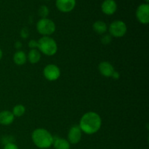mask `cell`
<instances>
[{
    "label": "cell",
    "mask_w": 149,
    "mask_h": 149,
    "mask_svg": "<svg viewBox=\"0 0 149 149\" xmlns=\"http://www.w3.org/2000/svg\"><path fill=\"white\" fill-rule=\"evenodd\" d=\"M49 9H48V7L45 5L41 6L39 9V11H38L39 16H40L42 18H47V17L49 15Z\"/></svg>",
    "instance_id": "cell-18"
},
{
    "label": "cell",
    "mask_w": 149,
    "mask_h": 149,
    "mask_svg": "<svg viewBox=\"0 0 149 149\" xmlns=\"http://www.w3.org/2000/svg\"><path fill=\"white\" fill-rule=\"evenodd\" d=\"M136 17L142 24H148L149 23V5L148 4H142L138 6L136 10Z\"/></svg>",
    "instance_id": "cell-7"
},
{
    "label": "cell",
    "mask_w": 149,
    "mask_h": 149,
    "mask_svg": "<svg viewBox=\"0 0 149 149\" xmlns=\"http://www.w3.org/2000/svg\"><path fill=\"white\" fill-rule=\"evenodd\" d=\"M112 40V36L110 34H105L103 35L101 39V42L103 45H108L111 43Z\"/></svg>",
    "instance_id": "cell-19"
},
{
    "label": "cell",
    "mask_w": 149,
    "mask_h": 149,
    "mask_svg": "<svg viewBox=\"0 0 149 149\" xmlns=\"http://www.w3.org/2000/svg\"><path fill=\"white\" fill-rule=\"evenodd\" d=\"M56 7L62 13H69L74 9L76 0H56Z\"/></svg>",
    "instance_id": "cell-9"
},
{
    "label": "cell",
    "mask_w": 149,
    "mask_h": 149,
    "mask_svg": "<svg viewBox=\"0 0 149 149\" xmlns=\"http://www.w3.org/2000/svg\"><path fill=\"white\" fill-rule=\"evenodd\" d=\"M29 47L31 48V49H36L38 47V41L32 39V40H31L30 42H29Z\"/></svg>",
    "instance_id": "cell-21"
},
{
    "label": "cell",
    "mask_w": 149,
    "mask_h": 149,
    "mask_svg": "<svg viewBox=\"0 0 149 149\" xmlns=\"http://www.w3.org/2000/svg\"><path fill=\"white\" fill-rule=\"evenodd\" d=\"M109 34L116 38H120L125 36L127 31L126 23L122 20H115L112 22L109 28Z\"/></svg>",
    "instance_id": "cell-5"
},
{
    "label": "cell",
    "mask_w": 149,
    "mask_h": 149,
    "mask_svg": "<svg viewBox=\"0 0 149 149\" xmlns=\"http://www.w3.org/2000/svg\"><path fill=\"white\" fill-rule=\"evenodd\" d=\"M13 61L17 65H23L27 61V56L23 51L18 50L13 55Z\"/></svg>",
    "instance_id": "cell-14"
},
{
    "label": "cell",
    "mask_w": 149,
    "mask_h": 149,
    "mask_svg": "<svg viewBox=\"0 0 149 149\" xmlns=\"http://www.w3.org/2000/svg\"><path fill=\"white\" fill-rule=\"evenodd\" d=\"M4 149H19L17 146L16 145L15 143L12 142H9L7 143L4 145Z\"/></svg>",
    "instance_id": "cell-20"
},
{
    "label": "cell",
    "mask_w": 149,
    "mask_h": 149,
    "mask_svg": "<svg viewBox=\"0 0 149 149\" xmlns=\"http://www.w3.org/2000/svg\"><path fill=\"white\" fill-rule=\"evenodd\" d=\"M98 69L101 75L106 77H111L113 71H115L112 64L107 61H103L100 63L98 65Z\"/></svg>",
    "instance_id": "cell-11"
},
{
    "label": "cell",
    "mask_w": 149,
    "mask_h": 149,
    "mask_svg": "<svg viewBox=\"0 0 149 149\" xmlns=\"http://www.w3.org/2000/svg\"><path fill=\"white\" fill-rule=\"evenodd\" d=\"M145 1H146V3H147V4H148V1H149V0H145Z\"/></svg>",
    "instance_id": "cell-26"
},
{
    "label": "cell",
    "mask_w": 149,
    "mask_h": 149,
    "mask_svg": "<svg viewBox=\"0 0 149 149\" xmlns=\"http://www.w3.org/2000/svg\"><path fill=\"white\" fill-rule=\"evenodd\" d=\"M26 112V108L23 105L21 104H18L16 105L15 106H14V108L13 109V112L12 113H13V115L17 117H20V116H23V114Z\"/></svg>",
    "instance_id": "cell-17"
},
{
    "label": "cell",
    "mask_w": 149,
    "mask_h": 149,
    "mask_svg": "<svg viewBox=\"0 0 149 149\" xmlns=\"http://www.w3.org/2000/svg\"><path fill=\"white\" fill-rule=\"evenodd\" d=\"M39 52L47 56L55 55L58 51V45L56 42L50 36H42L38 41V47Z\"/></svg>",
    "instance_id": "cell-3"
},
{
    "label": "cell",
    "mask_w": 149,
    "mask_h": 149,
    "mask_svg": "<svg viewBox=\"0 0 149 149\" xmlns=\"http://www.w3.org/2000/svg\"><path fill=\"white\" fill-rule=\"evenodd\" d=\"M101 125L102 119L100 115L96 112L90 111L81 116L79 126L81 132L87 135H93L98 132Z\"/></svg>",
    "instance_id": "cell-1"
},
{
    "label": "cell",
    "mask_w": 149,
    "mask_h": 149,
    "mask_svg": "<svg viewBox=\"0 0 149 149\" xmlns=\"http://www.w3.org/2000/svg\"><path fill=\"white\" fill-rule=\"evenodd\" d=\"M81 135H82V132L79 126L77 125H74L70 128L68 131V141L70 144H74V145L79 143L81 139Z\"/></svg>",
    "instance_id": "cell-8"
},
{
    "label": "cell",
    "mask_w": 149,
    "mask_h": 149,
    "mask_svg": "<svg viewBox=\"0 0 149 149\" xmlns=\"http://www.w3.org/2000/svg\"><path fill=\"white\" fill-rule=\"evenodd\" d=\"M31 138L34 145L41 149L50 148L53 143V136L52 134L43 128L35 130L32 132Z\"/></svg>",
    "instance_id": "cell-2"
},
{
    "label": "cell",
    "mask_w": 149,
    "mask_h": 149,
    "mask_svg": "<svg viewBox=\"0 0 149 149\" xmlns=\"http://www.w3.org/2000/svg\"><path fill=\"white\" fill-rule=\"evenodd\" d=\"M117 10V4L114 0H105L101 4V10L104 14L111 15Z\"/></svg>",
    "instance_id": "cell-10"
},
{
    "label": "cell",
    "mask_w": 149,
    "mask_h": 149,
    "mask_svg": "<svg viewBox=\"0 0 149 149\" xmlns=\"http://www.w3.org/2000/svg\"><path fill=\"white\" fill-rule=\"evenodd\" d=\"M15 47L17 49H19V48H20L22 47V43L20 42H17L15 44Z\"/></svg>",
    "instance_id": "cell-24"
},
{
    "label": "cell",
    "mask_w": 149,
    "mask_h": 149,
    "mask_svg": "<svg viewBox=\"0 0 149 149\" xmlns=\"http://www.w3.org/2000/svg\"><path fill=\"white\" fill-rule=\"evenodd\" d=\"M2 56H3V52H2V50L0 49V60L2 58Z\"/></svg>",
    "instance_id": "cell-25"
},
{
    "label": "cell",
    "mask_w": 149,
    "mask_h": 149,
    "mask_svg": "<svg viewBox=\"0 0 149 149\" xmlns=\"http://www.w3.org/2000/svg\"><path fill=\"white\" fill-rule=\"evenodd\" d=\"M47 1H49V0H47Z\"/></svg>",
    "instance_id": "cell-27"
},
{
    "label": "cell",
    "mask_w": 149,
    "mask_h": 149,
    "mask_svg": "<svg viewBox=\"0 0 149 149\" xmlns=\"http://www.w3.org/2000/svg\"><path fill=\"white\" fill-rule=\"evenodd\" d=\"M111 77L113 79H118L120 77V74H119V73L118 72V71H113V74H112Z\"/></svg>",
    "instance_id": "cell-23"
},
{
    "label": "cell",
    "mask_w": 149,
    "mask_h": 149,
    "mask_svg": "<svg viewBox=\"0 0 149 149\" xmlns=\"http://www.w3.org/2000/svg\"><path fill=\"white\" fill-rule=\"evenodd\" d=\"M93 29L95 33L103 35L107 31L108 26L105 22L101 21V20H97L93 23Z\"/></svg>",
    "instance_id": "cell-15"
},
{
    "label": "cell",
    "mask_w": 149,
    "mask_h": 149,
    "mask_svg": "<svg viewBox=\"0 0 149 149\" xmlns=\"http://www.w3.org/2000/svg\"><path fill=\"white\" fill-rule=\"evenodd\" d=\"M28 60L32 64L37 63L41 59V53L38 49H31L28 54Z\"/></svg>",
    "instance_id": "cell-16"
},
{
    "label": "cell",
    "mask_w": 149,
    "mask_h": 149,
    "mask_svg": "<svg viewBox=\"0 0 149 149\" xmlns=\"http://www.w3.org/2000/svg\"><path fill=\"white\" fill-rule=\"evenodd\" d=\"M15 116L10 111H2L0 112V125H10L13 122Z\"/></svg>",
    "instance_id": "cell-12"
},
{
    "label": "cell",
    "mask_w": 149,
    "mask_h": 149,
    "mask_svg": "<svg viewBox=\"0 0 149 149\" xmlns=\"http://www.w3.org/2000/svg\"><path fill=\"white\" fill-rule=\"evenodd\" d=\"M20 36L23 38H24V39L27 38L28 36H29V31H28L27 29H23V30L21 31V32H20Z\"/></svg>",
    "instance_id": "cell-22"
},
{
    "label": "cell",
    "mask_w": 149,
    "mask_h": 149,
    "mask_svg": "<svg viewBox=\"0 0 149 149\" xmlns=\"http://www.w3.org/2000/svg\"><path fill=\"white\" fill-rule=\"evenodd\" d=\"M56 26L49 18H41L36 23V30L43 36H49L55 31Z\"/></svg>",
    "instance_id": "cell-4"
},
{
    "label": "cell",
    "mask_w": 149,
    "mask_h": 149,
    "mask_svg": "<svg viewBox=\"0 0 149 149\" xmlns=\"http://www.w3.org/2000/svg\"><path fill=\"white\" fill-rule=\"evenodd\" d=\"M43 75L49 81H55L61 77V70L55 64H49L44 68Z\"/></svg>",
    "instance_id": "cell-6"
},
{
    "label": "cell",
    "mask_w": 149,
    "mask_h": 149,
    "mask_svg": "<svg viewBox=\"0 0 149 149\" xmlns=\"http://www.w3.org/2000/svg\"><path fill=\"white\" fill-rule=\"evenodd\" d=\"M55 149H70L71 144L68 142V140L60 137H53V143H52Z\"/></svg>",
    "instance_id": "cell-13"
}]
</instances>
